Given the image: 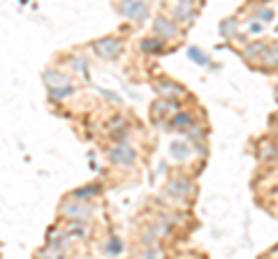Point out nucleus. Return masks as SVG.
I'll list each match as a JSON object with an SVG mask.
<instances>
[{
  "label": "nucleus",
  "instance_id": "39448f33",
  "mask_svg": "<svg viewBox=\"0 0 278 259\" xmlns=\"http://www.w3.org/2000/svg\"><path fill=\"white\" fill-rule=\"evenodd\" d=\"M116 9L125 16H132V19H144V16L148 14L146 2H125V5H118Z\"/></svg>",
  "mask_w": 278,
  "mask_h": 259
},
{
  "label": "nucleus",
  "instance_id": "f3484780",
  "mask_svg": "<svg viewBox=\"0 0 278 259\" xmlns=\"http://www.w3.org/2000/svg\"><path fill=\"white\" fill-rule=\"evenodd\" d=\"M144 49H151V51H163V42H158V44H153V42H144Z\"/></svg>",
  "mask_w": 278,
  "mask_h": 259
},
{
  "label": "nucleus",
  "instance_id": "9b49d317",
  "mask_svg": "<svg viewBox=\"0 0 278 259\" xmlns=\"http://www.w3.org/2000/svg\"><path fill=\"white\" fill-rule=\"evenodd\" d=\"M195 121L193 118V113H179L176 118H174V128H179V130H186L190 125V123Z\"/></svg>",
  "mask_w": 278,
  "mask_h": 259
},
{
  "label": "nucleus",
  "instance_id": "6e6552de",
  "mask_svg": "<svg viewBox=\"0 0 278 259\" xmlns=\"http://www.w3.org/2000/svg\"><path fill=\"white\" fill-rule=\"evenodd\" d=\"M167 190H169V194H174L176 199H186V197L193 192V185H190L188 178H174Z\"/></svg>",
  "mask_w": 278,
  "mask_h": 259
},
{
  "label": "nucleus",
  "instance_id": "ddd939ff",
  "mask_svg": "<svg viewBox=\"0 0 278 259\" xmlns=\"http://www.w3.org/2000/svg\"><path fill=\"white\" fill-rule=\"evenodd\" d=\"M74 93L72 86H65V88H56L51 90V100H65V97H70Z\"/></svg>",
  "mask_w": 278,
  "mask_h": 259
},
{
  "label": "nucleus",
  "instance_id": "423d86ee",
  "mask_svg": "<svg viewBox=\"0 0 278 259\" xmlns=\"http://www.w3.org/2000/svg\"><path fill=\"white\" fill-rule=\"evenodd\" d=\"M111 160L116 162V164H132V160H135V151H132L128 144H118L111 148Z\"/></svg>",
  "mask_w": 278,
  "mask_h": 259
},
{
  "label": "nucleus",
  "instance_id": "f03ea898",
  "mask_svg": "<svg viewBox=\"0 0 278 259\" xmlns=\"http://www.w3.org/2000/svg\"><path fill=\"white\" fill-rule=\"evenodd\" d=\"M153 30H156L158 40H174V37H179V35H181L176 21H172V19H165V16H158V19H156Z\"/></svg>",
  "mask_w": 278,
  "mask_h": 259
},
{
  "label": "nucleus",
  "instance_id": "9d476101",
  "mask_svg": "<svg viewBox=\"0 0 278 259\" xmlns=\"http://www.w3.org/2000/svg\"><path fill=\"white\" fill-rule=\"evenodd\" d=\"M156 90L163 97H179V95H183V88L174 86V83H160V86H156Z\"/></svg>",
  "mask_w": 278,
  "mask_h": 259
},
{
  "label": "nucleus",
  "instance_id": "20e7f679",
  "mask_svg": "<svg viewBox=\"0 0 278 259\" xmlns=\"http://www.w3.org/2000/svg\"><path fill=\"white\" fill-rule=\"evenodd\" d=\"M44 83L49 86V90L65 88V86H70V77L63 72H56V70H47L44 72Z\"/></svg>",
  "mask_w": 278,
  "mask_h": 259
},
{
  "label": "nucleus",
  "instance_id": "1a4fd4ad",
  "mask_svg": "<svg viewBox=\"0 0 278 259\" xmlns=\"http://www.w3.org/2000/svg\"><path fill=\"white\" fill-rule=\"evenodd\" d=\"M151 234H156L158 238H163V236L167 234H172V225L167 222V220H156L153 225H151V229H148Z\"/></svg>",
  "mask_w": 278,
  "mask_h": 259
},
{
  "label": "nucleus",
  "instance_id": "4468645a",
  "mask_svg": "<svg viewBox=\"0 0 278 259\" xmlns=\"http://www.w3.org/2000/svg\"><path fill=\"white\" fill-rule=\"evenodd\" d=\"M141 259H165V252H163V248H148L141 255Z\"/></svg>",
  "mask_w": 278,
  "mask_h": 259
},
{
  "label": "nucleus",
  "instance_id": "dca6fc26",
  "mask_svg": "<svg viewBox=\"0 0 278 259\" xmlns=\"http://www.w3.org/2000/svg\"><path fill=\"white\" fill-rule=\"evenodd\" d=\"M172 153H174V157H176V155H179V157H188V151H186V146H183V144H179V146L174 144L172 146Z\"/></svg>",
  "mask_w": 278,
  "mask_h": 259
},
{
  "label": "nucleus",
  "instance_id": "7ed1b4c3",
  "mask_svg": "<svg viewBox=\"0 0 278 259\" xmlns=\"http://www.w3.org/2000/svg\"><path fill=\"white\" fill-rule=\"evenodd\" d=\"M93 213V206L86 202H70L63 206V215L67 218H74V220H83V218H90Z\"/></svg>",
  "mask_w": 278,
  "mask_h": 259
},
{
  "label": "nucleus",
  "instance_id": "f8f14e48",
  "mask_svg": "<svg viewBox=\"0 0 278 259\" xmlns=\"http://www.w3.org/2000/svg\"><path fill=\"white\" fill-rule=\"evenodd\" d=\"M42 259H67L65 252L63 250H56V248H47V250H42Z\"/></svg>",
  "mask_w": 278,
  "mask_h": 259
},
{
  "label": "nucleus",
  "instance_id": "f257e3e1",
  "mask_svg": "<svg viewBox=\"0 0 278 259\" xmlns=\"http://www.w3.org/2000/svg\"><path fill=\"white\" fill-rule=\"evenodd\" d=\"M93 49H95V53H98L100 58H105V60H114V58L123 51V42L118 40V37H105V40L95 42Z\"/></svg>",
  "mask_w": 278,
  "mask_h": 259
},
{
  "label": "nucleus",
  "instance_id": "0eeeda50",
  "mask_svg": "<svg viewBox=\"0 0 278 259\" xmlns=\"http://www.w3.org/2000/svg\"><path fill=\"white\" fill-rule=\"evenodd\" d=\"M172 12H174V19H176V21H181V24H190V21L195 19L197 7L193 5V2H179Z\"/></svg>",
  "mask_w": 278,
  "mask_h": 259
},
{
  "label": "nucleus",
  "instance_id": "2eb2a0df",
  "mask_svg": "<svg viewBox=\"0 0 278 259\" xmlns=\"http://www.w3.org/2000/svg\"><path fill=\"white\" fill-rule=\"evenodd\" d=\"M267 51V44H262V42H257V44H253V47H248V51H246V56L255 58L257 53H264Z\"/></svg>",
  "mask_w": 278,
  "mask_h": 259
}]
</instances>
